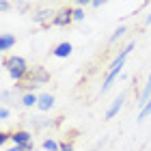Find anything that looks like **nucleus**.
I'll return each mask as SVG.
<instances>
[{
    "mask_svg": "<svg viewBox=\"0 0 151 151\" xmlns=\"http://www.w3.org/2000/svg\"><path fill=\"white\" fill-rule=\"evenodd\" d=\"M2 67L6 71H9V76L15 82H19V84H22V82L26 80V76H28V71H30V65L26 63V58L24 56H4L2 58Z\"/></svg>",
    "mask_w": 151,
    "mask_h": 151,
    "instance_id": "obj_1",
    "label": "nucleus"
},
{
    "mask_svg": "<svg viewBox=\"0 0 151 151\" xmlns=\"http://www.w3.org/2000/svg\"><path fill=\"white\" fill-rule=\"evenodd\" d=\"M24 82H26V84H30V86L37 91L39 86H43V84H47V82H50V71H47L43 65H32Z\"/></svg>",
    "mask_w": 151,
    "mask_h": 151,
    "instance_id": "obj_2",
    "label": "nucleus"
},
{
    "mask_svg": "<svg viewBox=\"0 0 151 151\" xmlns=\"http://www.w3.org/2000/svg\"><path fill=\"white\" fill-rule=\"evenodd\" d=\"M73 22V9H60V11H56V15H54V19H52V26H58V28H65V26H69Z\"/></svg>",
    "mask_w": 151,
    "mask_h": 151,
    "instance_id": "obj_3",
    "label": "nucleus"
},
{
    "mask_svg": "<svg viewBox=\"0 0 151 151\" xmlns=\"http://www.w3.org/2000/svg\"><path fill=\"white\" fill-rule=\"evenodd\" d=\"M11 142L19 145V147H28V145H32V132H28V129H15L11 134Z\"/></svg>",
    "mask_w": 151,
    "mask_h": 151,
    "instance_id": "obj_4",
    "label": "nucleus"
},
{
    "mask_svg": "<svg viewBox=\"0 0 151 151\" xmlns=\"http://www.w3.org/2000/svg\"><path fill=\"white\" fill-rule=\"evenodd\" d=\"M54 15H56V13H52L50 9H37V11L30 15V19H32L35 24H39V26H47V24H52Z\"/></svg>",
    "mask_w": 151,
    "mask_h": 151,
    "instance_id": "obj_5",
    "label": "nucleus"
},
{
    "mask_svg": "<svg viewBox=\"0 0 151 151\" xmlns=\"http://www.w3.org/2000/svg\"><path fill=\"white\" fill-rule=\"evenodd\" d=\"M71 52H73V45L69 43V41H60V43L54 45L52 56H56V58H69Z\"/></svg>",
    "mask_w": 151,
    "mask_h": 151,
    "instance_id": "obj_6",
    "label": "nucleus"
},
{
    "mask_svg": "<svg viewBox=\"0 0 151 151\" xmlns=\"http://www.w3.org/2000/svg\"><path fill=\"white\" fill-rule=\"evenodd\" d=\"M123 104H125V93H121L119 97L112 99V104L108 106V110H106V119H114V116L119 114V110L123 108Z\"/></svg>",
    "mask_w": 151,
    "mask_h": 151,
    "instance_id": "obj_7",
    "label": "nucleus"
},
{
    "mask_svg": "<svg viewBox=\"0 0 151 151\" xmlns=\"http://www.w3.org/2000/svg\"><path fill=\"white\" fill-rule=\"evenodd\" d=\"M54 104H56V97H54L52 93H41L37 108H39L41 112H47V110H52V108H54Z\"/></svg>",
    "mask_w": 151,
    "mask_h": 151,
    "instance_id": "obj_8",
    "label": "nucleus"
},
{
    "mask_svg": "<svg viewBox=\"0 0 151 151\" xmlns=\"http://www.w3.org/2000/svg\"><path fill=\"white\" fill-rule=\"evenodd\" d=\"M15 43H17L15 35H11V32H2V35H0V50L2 52H9Z\"/></svg>",
    "mask_w": 151,
    "mask_h": 151,
    "instance_id": "obj_9",
    "label": "nucleus"
},
{
    "mask_svg": "<svg viewBox=\"0 0 151 151\" xmlns=\"http://www.w3.org/2000/svg\"><path fill=\"white\" fill-rule=\"evenodd\" d=\"M149 99H151V73H149L147 82H145V86H142V91H140V95H138V101H136V104H138V106L142 108V106H145Z\"/></svg>",
    "mask_w": 151,
    "mask_h": 151,
    "instance_id": "obj_10",
    "label": "nucleus"
},
{
    "mask_svg": "<svg viewBox=\"0 0 151 151\" xmlns=\"http://www.w3.org/2000/svg\"><path fill=\"white\" fill-rule=\"evenodd\" d=\"M39 104V95L37 93H24L19 97V106L22 108H35Z\"/></svg>",
    "mask_w": 151,
    "mask_h": 151,
    "instance_id": "obj_11",
    "label": "nucleus"
},
{
    "mask_svg": "<svg viewBox=\"0 0 151 151\" xmlns=\"http://www.w3.org/2000/svg\"><path fill=\"white\" fill-rule=\"evenodd\" d=\"M125 32H127V26H125V24H119V26L114 28V32H112L110 37H108V45L116 43V41H119V39H121L123 35H125Z\"/></svg>",
    "mask_w": 151,
    "mask_h": 151,
    "instance_id": "obj_12",
    "label": "nucleus"
},
{
    "mask_svg": "<svg viewBox=\"0 0 151 151\" xmlns=\"http://www.w3.org/2000/svg\"><path fill=\"white\" fill-rule=\"evenodd\" d=\"M30 125L35 127V129H43V127H47V125H52V121L50 119H45V116H30Z\"/></svg>",
    "mask_w": 151,
    "mask_h": 151,
    "instance_id": "obj_13",
    "label": "nucleus"
},
{
    "mask_svg": "<svg viewBox=\"0 0 151 151\" xmlns=\"http://www.w3.org/2000/svg\"><path fill=\"white\" fill-rule=\"evenodd\" d=\"M41 147H43V151H60V142L54 138H45L41 142Z\"/></svg>",
    "mask_w": 151,
    "mask_h": 151,
    "instance_id": "obj_14",
    "label": "nucleus"
},
{
    "mask_svg": "<svg viewBox=\"0 0 151 151\" xmlns=\"http://www.w3.org/2000/svg\"><path fill=\"white\" fill-rule=\"evenodd\" d=\"M149 114H151V99H149L147 104H145V106H142L140 110H138V116H136V119H138V123H142V121H145Z\"/></svg>",
    "mask_w": 151,
    "mask_h": 151,
    "instance_id": "obj_15",
    "label": "nucleus"
},
{
    "mask_svg": "<svg viewBox=\"0 0 151 151\" xmlns=\"http://www.w3.org/2000/svg\"><path fill=\"white\" fill-rule=\"evenodd\" d=\"M73 22H84V9L73 6Z\"/></svg>",
    "mask_w": 151,
    "mask_h": 151,
    "instance_id": "obj_16",
    "label": "nucleus"
},
{
    "mask_svg": "<svg viewBox=\"0 0 151 151\" xmlns=\"http://www.w3.org/2000/svg\"><path fill=\"white\" fill-rule=\"evenodd\" d=\"M9 116H11V110H9L6 106H2V108H0V119H2V121H6Z\"/></svg>",
    "mask_w": 151,
    "mask_h": 151,
    "instance_id": "obj_17",
    "label": "nucleus"
},
{
    "mask_svg": "<svg viewBox=\"0 0 151 151\" xmlns=\"http://www.w3.org/2000/svg\"><path fill=\"white\" fill-rule=\"evenodd\" d=\"M9 140H11V134H9V132H2V134H0V145H6Z\"/></svg>",
    "mask_w": 151,
    "mask_h": 151,
    "instance_id": "obj_18",
    "label": "nucleus"
},
{
    "mask_svg": "<svg viewBox=\"0 0 151 151\" xmlns=\"http://www.w3.org/2000/svg\"><path fill=\"white\" fill-rule=\"evenodd\" d=\"M60 151H73V145L71 142H60Z\"/></svg>",
    "mask_w": 151,
    "mask_h": 151,
    "instance_id": "obj_19",
    "label": "nucleus"
},
{
    "mask_svg": "<svg viewBox=\"0 0 151 151\" xmlns=\"http://www.w3.org/2000/svg\"><path fill=\"white\" fill-rule=\"evenodd\" d=\"M11 6H13V4H11V2H6V0H2V2H0V9H2V11H9Z\"/></svg>",
    "mask_w": 151,
    "mask_h": 151,
    "instance_id": "obj_20",
    "label": "nucleus"
},
{
    "mask_svg": "<svg viewBox=\"0 0 151 151\" xmlns=\"http://www.w3.org/2000/svg\"><path fill=\"white\" fill-rule=\"evenodd\" d=\"M9 151H26V147H19V145H11Z\"/></svg>",
    "mask_w": 151,
    "mask_h": 151,
    "instance_id": "obj_21",
    "label": "nucleus"
},
{
    "mask_svg": "<svg viewBox=\"0 0 151 151\" xmlns=\"http://www.w3.org/2000/svg\"><path fill=\"white\" fill-rule=\"evenodd\" d=\"M104 145H106V138H101V140L97 142V145H95V149H93V151H99V149L104 147Z\"/></svg>",
    "mask_w": 151,
    "mask_h": 151,
    "instance_id": "obj_22",
    "label": "nucleus"
},
{
    "mask_svg": "<svg viewBox=\"0 0 151 151\" xmlns=\"http://www.w3.org/2000/svg\"><path fill=\"white\" fill-rule=\"evenodd\" d=\"M91 6H93V9H99V6H104V2H99V0H93Z\"/></svg>",
    "mask_w": 151,
    "mask_h": 151,
    "instance_id": "obj_23",
    "label": "nucleus"
},
{
    "mask_svg": "<svg viewBox=\"0 0 151 151\" xmlns=\"http://www.w3.org/2000/svg\"><path fill=\"white\" fill-rule=\"evenodd\" d=\"M149 24H151V13H149V15L145 17V26H149Z\"/></svg>",
    "mask_w": 151,
    "mask_h": 151,
    "instance_id": "obj_24",
    "label": "nucleus"
}]
</instances>
